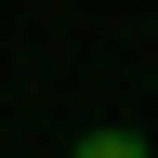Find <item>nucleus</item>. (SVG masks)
<instances>
[{"label":"nucleus","mask_w":158,"mask_h":158,"mask_svg":"<svg viewBox=\"0 0 158 158\" xmlns=\"http://www.w3.org/2000/svg\"><path fill=\"white\" fill-rule=\"evenodd\" d=\"M66 158H145V132H118V118H106V132H79Z\"/></svg>","instance_id":"f257e3e1"}]
</instances>
